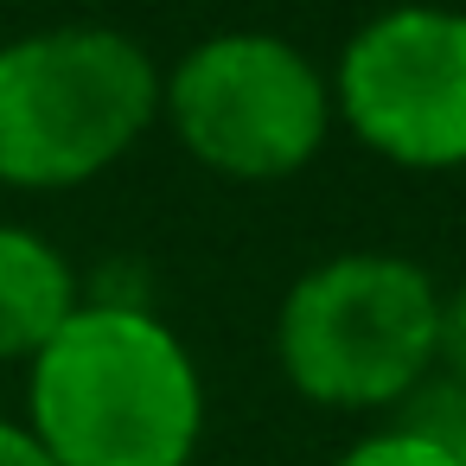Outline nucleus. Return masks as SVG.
<instances>
[{"mask_svg": "<svg viewBox=\"0 0 466 466\" xmlns=\"http://www.w3.org/2000/svg\"><path fill=\"white\" fill-rule=\"evenodd\" d=\"M441 281L402 249H339L275 307V364L313 409L383 415L434 377Z\"/></svg>", "mask_w": 466, "mask_h": 466, "instance_id": "nucleus-3", "label": "nucleus"}, {"mask_svg": "<svg viewBox=\"0 0 466 466\" xmlns=\"http://www.w3.org/2000/svg\"><path fill=\"white\" fill-rule=\"evenodd\" d=\"M0 466H52V453L26 434V421H7V415H0Z\"/></svg>", "mask_w": 466, "mask_h": 466, "instance_id": "nucleus-9", "label": "nucleus"}, {"mask_svg": "<svg viewBox=\"0 0 466 466\" xmlns=\"http://www.w3.org/2000/svg\"><path fill=\"white\" fill-rule=\"evenodd\" d=\"M160 128V58L103 20L0 46V186L77 192Z\"/></svg>", "mask_w": 466, "mask_h": 466, "instance_id": "nucleus-2", "label": "nucleus"}, {"mask_svg": "<svg viewBox=\"0 0 466 466\" xmlns=\"http://www.w3.org/2000/svg\"><path fill=\"white\" fill-rule=\"evenodd\" d=\"M434 377L466 396V281L441 288V332H434Z\"/></svg>", "mask_w": 466, "mask_h": 466, "instance_id": "nucleus-8", "label": "nucleus"}, {"mask_svg": "<svg viewBox=\"0 0 466 466\" xmlns=\"http://www.w3.org/2000/svg\"><path fill=\"white\" fill-rule=\"evenodd\" d=\"M160 122L186 160L237 186L307 173L339 128L326 65L268 26H230L186 46L160 71Z\"/></svg>", "mask_w": 466, "mask_h": 466, "instance_id": "nucleus-4", "label": "nucleus"}, {"mask_svg": "<svg viewBox=\"0 0 466 466\" xmlns=\"http://www.w3.org/2000/svg\"><path fill=\"white\" fill-rule=\"evenodd\" d=\"M77 307L71 256L33 224H0V364H26Z\"/></svg>", "mask_w": 466, "mask_h": 466, "instance_id": "nucleus-6", "label": "nucleus"}, {"mask_svg": "<svg viewBox=\"0 0 466 466\" xmlns=\"http://www.w3.org/2000/svg\"><path fill=\"white\" fill-rule=\"evenodd\" d=\"M332 116L402 173L466 167V7L402 0L370 14L332 58Z\"/></svg>", "mask_w": 466, "mask_h": 466, "instance_id": "nucleus-5", "label": "nucleus"}, {"mask_svg": "<svg viewBox=\"0 0 466 466\" xmlns=\"http://www.w3.org/2000/svg\"><path fill=\"white\" fill-rule=\"evenodd\" d=\"M26 434L52 466H192L205 370L141 300H90L26 358Z\"/></svg>", "mask_w": 466, "mask_h": 466, "instance_id": "nucleus-1", "label": "nucleus"}, {"mask_svg": "<svg viewBox=\"0 0 466 466\" xmlns=\"http://www.w3.org/2000/svg\"><path fill=\"white\" fill-rule=\"evenodd\" d=\"M0 7H7V0H0Z\"/></svg>", "mask_w": 466, "mask_h": 466, "instance_id": "nucleus-11", "label": "nucleus"}, {"mask_svg": "<svg viewBox=\"0 0 466 466\" xmlns=\"http://www.w3.org/2000/svg\"><path fill=\"white\" fill-rule=\"evenodd\" d=\"M326 466H460V447L428 434V428H409V421H390V428H370L358 434L345 453H332Z\"/></svg>", "mask_w": 466, "mask_h": 466, "instance_id": "nucleus-7", "label": "nucleus"}, {"mask_svg": "<svg viewBox=\"0 0 466 466\" xmlns=\"http://www.w3.org/2000/svg\"><path fill=\"white\" fill-rule=\"evenodd\" d=\"M460 466H466V428H460Z\"/></svg>", "mask_w": 466, "mask_h": 466, "instance_id": "nucleus-10", "label": "nucleus"}]
</instances>
